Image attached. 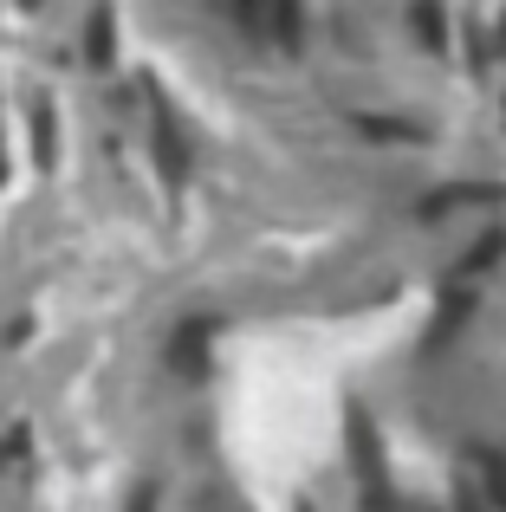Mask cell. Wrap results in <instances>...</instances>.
I'll use <instances>...</instances> for the list:
<instances>
[{"mask_svg":"<svg viewBox=\"0 0 506 512\" xmlns=\"http://www.w3.org/2000/svg\"><path fill=\"white\" fill-rule=\"evenodd\" d=\"M351 454H357V474H364L370 506H383V500H390V467H383L377 428H370V415H364V409H351Z\"/></svg>","mask_w":506,"mask_h":512,"instance_id":"obj_1","label":"cell"},{"mask_svg":"<svg viewBox=\"0 0 506 512\" xmlns=\"http://www.w3.org/2000/svg\"><path fill=\"white\" fill-rule=\"evenodd\" d=\"M150 137H156V163H163L169 182H182L189 175V150H182V130H176V117L156 104V124H150Z\"/></svg>","mask_w":506,"mask_h":512,"instance_id":"obj_2","label":"cell"},{"mask_svg":"<svg viewBox=\"0 0 506 512\" xmlns=\"http://www.w3.org/2000/svg\"><path fill=\"white\" fill-rule=\"evenodd\" d=\"M487 201H500V188H442V195L422 201V214H455V208H487Z\"/></svg>","mask_w":506,"mask_h":512,"instance_id":"obj_3","label":"cell"},{"mask_svg":"<svg viewBox=\"0 0 506 512\" xmlns=\"http://www.w3.org/2000/svg\"><path fill=\"white\" fill-rule=\"evenodd\" d=\"M266 26L279 33V46H299V0H273V7H266Z\"/></svg>","mask_w":506,"mask_h":512,"instance_id":"obj_4","label":"cell"},{"mask_svg":"<svg viewBox=\"0 0 506 512\" xmlns=\"http://www.w3.org/2000/svg\"><path fill=\"white\" fill-rule=\"evenodd\" d=\"M481 474H487V493H494V500L506 506V467L494 461V454H481Z\"/></svg>","mask_w":506,"mask_h":512,"instance_id":"obj_5","label":"cell"},{"mask_svg":"<svg viewBox=\"0 0 506 512\" xmlns=\"http://www.w3.org/2000/svg\"><path fill=\"white\" fill-rule=\"evenodd\" d=\"M416 20H422V39H429V46H442V13H435V0H422Z\"/></svg>","mask_w":506,"mask_h":512,"instance_id":"obj_6","label":"cell"},{"mask_svg":"<svg viewBox=\"0 0 506 512\" xmlns=\"http://www.w3.org/2000/svg\"><path fill=\"white\" fill-rule=\"evenodd\" d=\"M91 52H98V65L111 59V20H98V26H91Z\"/></svg>","mask_w":506,"mask_h":512,"instance_id":"obj_7","label":"cell"},{"mask_svg":"<svg viewBox=\"0 0 506 512\" xmlns=\"http://www.w3.org/2000/svg\"><path fill=\"white\" fill-rule=\"evenodd\" d=\"M130 512H156V493H150V487H143V493H137V500H130Z\"/></svg>","mask_w":506,"mask_h":512,"instance_id":"obj_8","label":"cell"}]
</instances>
